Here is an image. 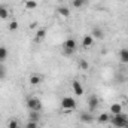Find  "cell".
Here are the masks:
<instances>
[{
	"label": "cell",
	"instance_id": "6da1fadb",
	"mask_svg": "<svg viewBox=\"0 0 128 128\" xmlns=\"http://www.w3.org/2000/svg\"><path fill=\"white\" fill-rule=\"evenodd\" d=\"M110 122H112L113 127H116V128H125V125L128 122V116L124 115V113L113 115V116H110Z\"/></svg>",
	"mask_w": 128,
	"mask_h": 128
},
{
	"label": "cell",
	"instance_id": "3957f363",
	"mask_svg": "<svg viewBox=\"0 0 128 128\" xmlns=\"http://www.w3.org/2000/svg\"><path fill=\"white\" fill-rule=\"evenodd\" d=\"M61 107L64 110H67V113H70L73 109H76V100L72 97H64L61 100Z\"/></svg>",
	"mask_w": 128,
	"mask_h": 128
},
{
	"label": "cell",
	"instance_id": "2e32d148",
	"mask_svg": "<svg viewBox=\"0 0 128 128\" xmlns=\"http://www.w3.org/2000/svg\"><path fill=\"white\" fill-rule=\"evenodd\" d=\"M103 32L100 30V28H92V37L94 39H103Z\"/></svg>",
	"mask_w": 128,
	"mask_h": 128
},
{
	"label": "cell",
	"instance_id": "5bb4252c",
	"mask_svg": "<svg viewBox=\"0 0 128 128\" xmlns=\"http://www.w3.org/2000/svg\"><path fill=\"white\" fill-rule=\"evenodd\" d=\"M58 14H60L61 16H64V18H68V16H70V10H68L67 8H64V6L58 8Z\"/></svg>",
	"mask_w": 128,
	"mask_h": 128
},
{
	"label": "cell",
	"instance_id": "8992f818",
	"mask_svg": "<svg viewBox=\"0 0 128 128\" xmlns=\"http://www.w3.org/2000/svg\"><path fill=\"white\" fill-rule=\"evenodd\" d=\"M122 110H124V107L121 103H112L110 104V112L113 115H119V113H122Z\"/></svg>",
	"mask_w": 128,
	"mask_h": 128
},
{
	"label": "cell",
	"instance_id": "603a6c76",
	"mask_svg": "<svg viewBox=\"0 0 128 128\" xmlns=\"http://www.w3.org/2000/svg\"><path fill=\"white\" fill-rule=\"evenodd\" d=\"M39 122H33V121H28L27 122V125H26V128H39V125H37Z\"/></svg>",
	"mask_w": 128,
	"mask_h": 128
},
{
	"label": "cell",
	"instance_id": "ac0fdd59",
	"mask_svg": "<svg viewBox=\"0 0 128 128\" xmlns=\"http://www.w3.org/2000/svg\"><path fill=\"white\" fill-rule=\"evenodd\" d=\"M9 16V12H8V9L4 8V6H0V18L2 20H6Z\"/></svg>",
	"mask_w": 128,
	"mask_h": 128
},
{
	"label": "cell",
	"instance_id": "277c9868",
	"mask_svg": "<svg viewBox=\"0 0 128 128\" xmlns=\"http://www.w3.org/2000/svg\"><path fill=\"white\" fill-rule=\"evenodd\" d=\"M76 48H78V43L74 39H67L64 42V54L66 55H72L76 51Z\"/></svg>",
	"mask_w": 128,
	"mask_h": 128
},
{
	"label": "cell",
	"instance_id": "30bf717a",
	"mask_svg": "<svg viewBox=\"0 0 128 128\" xmlns=\"http://www.w3.org/2000/svg\"><path fill=\"white\" fill-rule=\"evenodd\" d=\"M28 121H33V122H39V121H40V112H34V110H30V113H28Z\"/></svg>",
	"mask_w": 128,
	"mask_h": 128
},
{
	"label": "cell",
	"instance_id": "4fadbf2b",
	"mask_svg": "<svg viewBox=\"0 0 128 128\" xmlns=\"http://www.w3.org/2000/svg\"><path fill=\"white\" fill-rule=\"evenodd\" d=\"M8 58V49L4 46H0V63H4Z\"/></svg>",
	"mask_w": 128,
	"mask_h": 128
},
{
	"label": "cell",
	"instance_id": "9c48e42d",
	"mask_svg": "<svg viewBox=\"0 0 128 128\" xmlns=\"http://www.w3.org/2000/svg\"><path fill=\"white\" fill-rule=\"evenodd\" d=\"M45 36H46V28H39L37 33H36V37H34V42H42L43 39H45Z\"/></svg>",
	"mask_w": 128,
	"mask_h": 128
},
{
	"label": "cell",
	"instance_id": "4316f807",
	"mask_svg": "<svg viewBox=\"0 0 128 128\" xmlns=\"http://www.w3.org/2000/svg\"><path fill=\"white\" fill-rule=\"evenodd\" d=\"M82 2H85V0H82Z\"/></svg>",
	"mask_w": 128,
	"mask_h": 128
},
{
	"label": "cell",
	"instance_id": "484cf974",
	"mask_svg": "<svg viewBox=\"0 0 128 128\" xmlns=\"http://www.w3.org/2000/svg\"><path fill=\"white\" fill-rule=\"evenodd\" d=\"M125 128H128V122H127V125H125Z\"/></svg>",
	"mask_w": 128,
	"mask_h": 128
},
{
	"label": "cell",
	"instance_id": "83f0119b",
	"mask_svg": "<svg viewBox=\"0 0 128 128\" xmlns=\"http://www.w3.org/2000/svg\"><path fill=\"white\" fill-rule=\"evenodd\" d=\"M18 128H21V127H18Z\"/></svg>",
	"mask_w": 128,
	"mask_h": 128
},
{
	"label": "cell",
	"instance_id": "5b68a950",
	"mask_svg": "<svg viewBox=\"0 0 128 128\" xmlns=\"http://www.w3.org/2000/svg\"><path fill=\"white\" fill-rule=\"evenodd\" d=\"M98 104H100V100H98L97 96L88 97V110H90V112H94L97 107H98Z\"/></svg>",
	"mask_w": 128,
	"mask_h": 128
},
{
	"label": "cell",
	"instance_id": "8fae6325",
	"mask_svg": "<svg viewBox=\"0 0 128 128\" xmlns=\"http://www.w3.org/2000/svg\"><path fill=\"white\" fill-rule=\"evenodd\" d=\"M92 43H94V37H92V36H85V37L82 39V45H84L85 48H90Z\"/></svg>",
	"mask_w": 128,
	"mask_h": 128
},
{
	"label": "cell",
	"instance_id": "44dd1931",
	"mask_svg": "<svg viewBox=\"0 0 128 128\" xmlns=\"http://www.w3.org/2000/svg\"><path fill=\"white\" fill-rule=\"evenodd\" d=\"M8 127H9V128H18V127H20V124H18V121L10 119V121H9V124H8Z\"/></svg>",
	"mask_w": 128,
	"mask_h": 128
},
{
	"label": "cell",
	"instance_id": "52a82bcc",
	"mask_svg": "<svg viewBox=\"0 0 128 128\" xmlns=\"http://www.w3.org/2000/svg\"><path fill=\"white\" fill-rule=\"evenodd\" d=\"M80 121L82 122H86V124H91L94 121V116L91 115V112H82L80 113Z\"/></svg>",
	"mask_w": 128,
	"mask_h": 128
},
{
	"label": "cell",
	"instance_id": "7402d4cb",
	"mask_svg": "<svg viewBox=\"0 0 128 128\" xmlns=\"http://www.w3.org/2000/svg\"><path fill=\"white\" fill-rule=\"evenodd\" d=\"M4 78H6V67L0 64V79H4Z\"/></svg>",
	"mask_w": 128,
	"mask_h": 128
},
{
	"label": "cell",
	"instance_id": "d6986e66",
	"mask_svg": "<svg viewBox=\"0 0 128 128\" xmlns=\"http://www.w3.org/2000/svg\"><path fill=\"white\" fill-rule=\"evenodd\" d=\"M36 6H37V3L34 0H27L26 2V8L27 9H36Z\"/></svg>",
	"mask_w": 128,
	"mask_h": 128
},
{
	"label": "cell",
	"instance_id": "9a60e30c",
	"mask_svg": "<svg viewBox=\"0 0 128 128\" xmlns=\"http://www.w3.org/2000/svg\"><path fill=\"white\" fill-rule=\"evenodd\" d=\"M110 121V116L107 115V113H101L100 116H98V122L100 124H106V122H109Z\"/></svg>",
	"mask_w": 128,
	"mask_h": 128
},
{
	"label": "cell",
	"instance_id": "ffe728a7",
	"mask_svg": "<svg viewBox=\"0 0 128 128\" xmlns=\"http://www.w3.org/2000/svg\"><path fill=\"white\" fill-rule=\"evenodd\" d=\"M18 27H20V26H18V22H16V21H12V22L9 24V30H10V32H16V30H18Z\"/></svg>",
	"mask_w": 128,
	"mask_h": 128
},
{
	"label": "cell",
	"instance_id": "7a4b0ae2",
	"mask_svg": "<svg viewBox=\"0 0 128 128\" xmlns=\"http://www.w3.org/2000/svg\"><path fill=\"white\" fill-rule=\"evenodd\" d=\"M27 107L28 110H34V112H40L42 110V101L37 98V97H30L27 98Z\"/></svg>",
	"mask_w": 128,
	"mask_h": 128
},
{
	"label": "cell",
	"instance_id": "ba28073f",
	"mask_svg": "<svg viewBox=\"0 0 128 128\" xmlns=\"http://www.w3.org/2000/svg\"><path fill=\"white\" fill-rule=\"evenodd\" d=\"M72 86H73V91H74V94H76L78 97L84 96V88H82V85H80V82H78V80H74Z\"/></svg>",
	"mask_w": 128,
	"mask_h": 128
},
{
	"label": "cell",
	"instance_id": "e0dca14e",
	"mask_svg": "<svg viewBox=\"0 0 128 128\" xmlns=\"http://www.w3.org/2000/svg\"><path fill=\"white\" fill-rule=\"evenodd\" d=\"M119 57H121V60H122L124 63H128V49L119 51Z\"/></svg>",
	"mask_w": 128,
	"mask_h": 128
},
{
	"label": "cell",
	"instance_id": "7c38bea8",
	"mask_svg": "<svg viewBox=\"0 0 128 128\" xmlns=\"http://www.w3.org/2000/svg\"><path fill=\"white\" fill-rule=\"evenodd\" d=\"M42 82V76L40 74H32L30 76V84L32 85H39Z\"/></svg>",
	"mask_w": 128,
	"mask_h": 128
},
{
	"label": "cell",
	"instance_id": "d4e9b609",
	"mask_svg": "<svg viewBox=\"0 0 128 128\" xmlns=\"http://www.w3.org/2000/svg\"><path fill=\"white\" fill-rule=\"evenodd\" d=\"M82 3H84L82 0H73V6H74V8H80Z\"/></svg>",
	"mask_w": 128,
	"mask_h": 128
},
{
	"label": "cell",
	"instance_id": "cb8c5ba5",
	"mask_svg": "<svg viewBox=\"0 0 128 128\" xmlns=\"http://www.w3.org/2000/svg\"><path fill=\"white\" fill-rule=\"evenodd\" d=\"M80 68H82V70H88V67H90V66H88V63H86V61H85V60H80Z\"/></svg>",
	"mask_w": 128,
	"mask_h": 128
}]
</instances>
